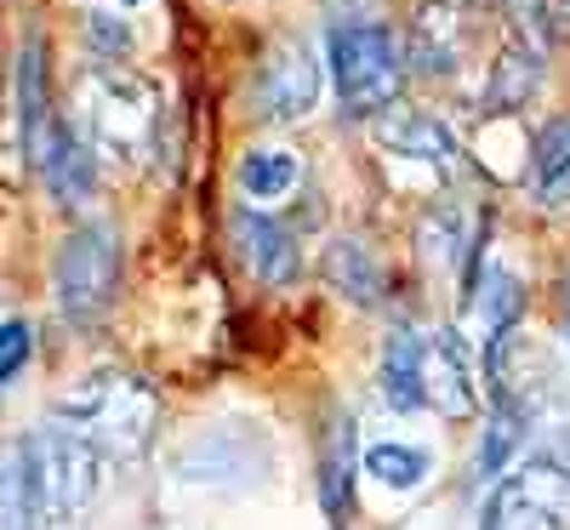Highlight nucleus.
Instances as JSON below:
<instances>
[{
	"mask_svg": "<svg viewBox=\"0 0 570 530\" xmlns=\"http://www.w3.org/2000/svg\"><path fill=\"white\" fill-rule=\"evenodd\" d=\"M468 239L473 234H462V212L451 200H440L434 212L416 223V246H422V263L428 268H456L468 257Z\"/></svg>",
	"mask_w": 570,
	"mask_h": 530,
	"instance_id": "5701e85b",
	"label": "nucleus"
},
{
	"mask_svg": "<svg viewBox=\"0 0 570 530\" xmlns=\"http://www.w3.org/2000/svg\"><path fill=\"white\" fill-rule=\"evenodd\" d=\"M548 80V63H542V46L537 40H508L497 63H491V80H485V115H513L525 109Z\"/></svg>",
	"mask_w": 570,
	"mask_h": 530,
	"instance_id": "dca6fc26",
	"label": "nucleus"
},
{
	"mask_svg": "<svg viewBox=\"0 0 570 530\" xmlns=\"http://www.w3.org/2000/svg\"><path fill=\"white\" fill-rule=\"evenodd\" d=\"M46 183V195H52L63 212H86L91 200H98V183H104V160L91 155V143L75 131L69 115H58L52 126H46L40 137V149L29 160Z\"/></svg>",
	"mask_w": 570,
	"mask_h": 530,
	"instance_id": "1a4fd4ad",
	"label": "nucleus"
},
{
	"mask_svg": "<svg viewBox=\"0 0 570 530\" xmlns=\"http://www.w3.org/2000/svg\"><path fill=\"white\" fill-rule=\"evenodd\" d=\"M473 308L485 314V336H491V331H513L519 320H525V285H519L508 268H497V274L480 279V292H473Z\"/></svg>",
	"mask_w": 570,
	"mask_h": 530,
	"instance_id": "b1692460",
	"label": "nucleus"
},
{
	"mask_svg": "<svg viewBox=\"0 0 570 530\" xmlns=\"http://www.w3.org/2000/svg\"><path fill=\"white\" fill-rule=\"evenodd\" d=\"M473 23H480L473 0H422L405 35V69L422 80H451L468 63Z\"/></svg>",
	"mask_w": 570,
	"mask_h": 530,
	"instance_id": "6e6552de",
	"label": "nucleus"
},
{
	"mask_svg": "<svg viewBox=\"0 0 570 530\" xmlns=\"http://www.w3.org/2000/svg\"><path fill=\"white\" fill-rule=\"evenodd\" d=\"M314 485H320V508L331 519V530H348L354 519V479H360V422L354 411L331 405L320 416V440H314Z\"/></svg>",
	"mask_w": 570,
	"mask_h": 530,
	"instance_id": "9d476101",
	"label": "nucleus"
},
{
	"mask_svg": "<svg viewBox=\"0 0 570 530\" xmlns=\"http://www.w3.org/2000/svg\"><path fill=\"white\" fill-rule=\"evenodd\" d=\"M40 451V497H46V530H80L91 502L104 491V457L91 451L80 433H69L63 422L35 433Z\"/></svg>",
	"mask_w": 570,
	"mask_h": 530,
	"instance_id": "423d86ee",
	"label": "nucleus"
},
{
	"mask_svg": "<svg viewBox=\"0 0 570 530\" xmlns=\"http://www.w3.org/2000/svg\"><path fill=\"white\" fill-rule=\"evenodd\" d=\"M325 279H331V292L348 297L354 308H383V297H389V268H383V257H376L360 234H337V239H331Z\"/></svg>",
	"mask_w": 570,
	"mask_h": 530,
	"instance_id": "2eb2a0df",
	"label": "nucleus"
},
{
	"mask_svg": "<svg viewBox=\"0 0 570 530\" xmlns=\"http://www.w3.org/2000/svg\"><path fill=\"white\" fill-rule=\"evenodd\" d=\"M58 422L104 462H142L160 433V389L137 371H91L58 400Z\"/></svg>",
	"mask_w": 570,
	"mask_h": 530,
	"instance_id": "f03ea898",
	"label": "nucleus"
},
{
	"mask_svg": "<svg viewBox=\"0 0 570 530\" xmlns=\"http://www.w3.org/2000/svg\"><path fill=\"white\" fill-rule=\"evenodd\" d=\"M422 411H434L445 422H468L480 411L473 376H468L451 336H422Z\"/></svg>",
	"mask_w": 570,
	"mask_h": 530,
	"instance_id": "ddd939ff",
	"label": "nucleus"
},
{
	"mask_svg": "<svg viewBox=\"0 0 570 530\" xmlns=\"http://www.w3.org/2000/svg\"><path fill=\"white\" fill-rule=\"evenodd\" d=\"M160 86L149 75H137L131 63H86L75 80V104L69 120L75 131L91 143V155L104 166H142V155L155 149V131H160Z\"/></svg>",
	"mask_w": 570,
	"mask_h": 530,
	"instance_id": "f257e3e1",
	"label": "nucleus"
},
{
	"mask_svg": "<svg viewBox=\"0 0 570 530\" xmlns=\"http://www.w3.org/2000/svg\"><path fill=\"white\" fill-rule=\"evenodd\" d=\"M360 473H371L376 485H389V491H422L428 479H434V457L411 440H383V445L360 451Z\"/></svg>",
	"mask_w": 570,
	"mask_h": 530,
	"instance_id": "4be33fe9",
	"label": "nucleus"
},
{
	"mask_svg": "<svg viewBox=\"0 0 570 530\" xmlns=\"http://www.w3.org/2000/svg\"><path fill=\"white\" fill-rule=\"evenodd\" d=\"M564 349H570V279H564Z\"/></svg>",
	"mask_w": 570,
	"mask_h": 530,
	"instance_id": "cd10ccee",
	"label": "nucleus"
},
{
	"mask_svg": "<svg viewBox=\"0 0 570 530\" xmlns=\"http://www.w3.org/2000/svg\"><path fill=\"white\" fill-rule=\"evenodd\" d=\"M52 120H58V104H52V86H46V40L29 35L18 46V143H23V160H35Z\"/></svg>",
	"mask_w": 570,
	"mask_h": 530,
	"instance_id": "f3484780",
	"label": "nucleus"
},
{
	"mask_svg": "<svg viewBox=\"0 0 570 530\" xmlns=\"http://www.w3.org/2000/svg\"><path fill=\"white\" fill-rule=\"evenodd\" d=\"M234 183H240L246 206H274V200H285V195H297L303 155L279 149V143H252V149L240 155V166H234Z\"/></svg>",
	"mask_w": 570,
	"mask_h": 530,
	"instance_id": "6ab92c4d",
	"label": "nucleus"
},
{
	"mask_svg": "<svg viewBox=\"0 0 570 530\" xmlns=\"http://www.w3.org/2000/svg\"><path fill=\"white\" fill-rule=\"evenodd\" d=\"M376 394L389 411L416 416L422 411V331L394 325L383 336V365H376Z\"/></svg>",
	"mask_w": 570,
	"mask_h": 530,
	"instance_id": "a211bd4d",
	"label": "nucleus"
},
{
	"mask_svg": "<svg viewBox=\"0 0 570 530\" xmlns=\"http://www.w3.org/2000/svg\"><path fill=\"white\" fill-rule=\"evenodd\" d=\"M120 274H126L120 234L109 223H75L52 252V303H58V314L80 331L104 325V314L120 297Z\"/></svg>",
	"mask_w": 570,
	"mask_h": 530,
	"instance_id": "20e7f679",
	"label": "nucleus"
},
{
	"mask_svg": "<svg viewBox=\"0 0 570 530\" xmlns=\"http://www.w3.org/2000/svg\"><path fill=\"white\" fill-rule=\"evenodd\" d=\"M537 23L553 46H570V0H537Z\"/></svg>",
	"mask_w": 570,
	"mask_h": 530,
	"instance_id": "bb28decb",
	"label": "nucleus"
},
{
	"mask_svg": "<svg viewBox=\"0 0 570 530\" xmlns=\"http://www.w3.org/2000/svg\"><path fill=\"white\" fill-rule=\"evenodd\" d=\"M86 46L104 63H126L131 58V23H126V12H86Z\"/></svg>",
	"mask_w": 570,
	"mask_h": 530,
	"instance_id": "393cba45",
	"label": "nucleus"
},
{
	"mask_svg": "<svg viewBox=\"0 0 570 530\" xmlns=\"http://www.w3.org/2000/svg\"><path fill=\"white\" fill-rule=\"evenodd\" d=\"M246 98H252V115L263 126H292V120L314 115V104H320V58L303 40L268 46V58L257 63Z\"/></svg>",
	"mask_w": 570,
	"mask_h": 530,
	"instance_id": "0eeeda50",
	"label": "nucleus"
},
{
	"mask_svg": "<svg viewBox=\"0 0 570 530\" xmlns=\"http://www.w3.org/2000/svg\"><path fill=\"white\" fill-rule=\"evenodd\" d=\"M0 530H46V497H40V451L35 433L0 451Z\"/></svg>",
	"mask_w": 570,
	"mask_h": 530,
	"instance_id": "4468645a",
	"label": "nucleus"
},
{
	"mask_svg": "<svg viewBox=\"0 0 570 530\" xmlns=\"http://www.w3.org/2000/svg\"><path fill=\"white\" fill-rule=\"evenodd\" d=\"M531 188H537V200L553 206V212L570 206V115H553L531 137Z\"/></svg>",
	"mask_w": 570,
	"mask_h": 530,
	"instance_id": "412c9836",
	"label": "nucleus"
},
{
	"mask_svg": "<svg viewBox=\"0 0 570 530\" xmlns=\"http://www.w3.org/2000/svg\"><path fill=\"white\" fill-rule=\"evenodd\" d=\"M325 63L348 120H376L405 91V46L383 18H337L325 35Z\"/></svg>",
	"mask_w": 570,
	"mask_h": 530,
	"instance_id": "7ed1b4c3",
	"label": "nucleus"
},
{
	"mask_svg": "<svg viewBox=\"0 0 570 530\" xmlns=\"http://www.w3.org/2000/svg\"><path fill=\"white\" fill-rule=\"evenodd\" d=\"M35 360V325L29 320H0V394L29 371Z\"/></svg>",
	"mask_w": 570,
	"mask_h": 530,
	"instance_id": "a878e982",
	"label": "nucleus"
},
{
	"mask_svg": "<svg viewBox=\"0 0 570 530\" xmlns=\"http://www.w3.org/2000/svg\"><path fill=\"white\" fill-rule=\"evenodd\" d=\"M376 149L394 155V160H411V166H428L440 177H456L462 171V149L445 120H434L428 109H389L376 115Z\"/></svg>",
	"mask_w": 570,
	"mask_h": 530,
	"instance_id": "f8f14e48",
	"label": "nucleus"
},
{
	"mask_svg": "<svg viewBox=\"0 0 570 530\" xmlns=\"http://www.w3.org/2000/svg\"><path fill=\"white\" fill-rule=\"evenodd\" d=\"M480 530H570V468L553 457H519L497 473Z\"/></svg>",
	"mask_w": 570,
	"mask_h": 530,
	"instance_id": "39448f33",
	"label": "nucleus"
},
{
	"mask_svg": "<svg viewBox=\"0 0 570 530\" xmlns=\"http://www.w3.org/2000/svg\"><path fill=\"white\" fill-rule=\"evenodd\" d=\"M531 428H537V411L508 405V400H491V411H485V422H480V457H473L480 479H497V473H508L519 457H525V451H531Z\"/></svg>",
	"mask_w": 570,
	"mask_h": 530,
	"instance_id": "aec40b11",
	"label": "nucleus"
},
{
	"mask_svg": "<svg viewBox=\"0 0 570 530\" xmlns=\"http://www.w3.org/2000/svg\"><path fill=\"white\" fill-rule=\"evenodd\" d=\"M115 7H120V12H137V7H142V0H115Z\"/></svg>",
	"mask_w": 570,
	"mask_h": 530,
	"instance_id": "c85d7f7f",
	"label": "nucleus"
},
{
	"mask_svg": "<svg viewBox=\"0 0 570 530\" xmlns=\"http://www.w3.org/2000/svg\"><path fill=\"white\" fill-rule=\"evenodd\" d=\"M228 228H234V246H240L246 268L268 285V292H292V285L303 279V239L285 228L279 217L252 212V206H234Z\"/></svg>",
	"mask_w": 570,
	"mask_h": 530,
	"instance_id": "9b49d317",
	"label": "nucleus"
}]
</instances>
